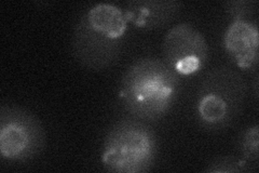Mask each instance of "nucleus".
Instances as JSON below:
<instances>
[{
    "instance_id": "obj_1",
    "label": "nucleus",
    "mask_w": 259,
    "mask_h": 173,
    "mask_svg": "<svg viewBox=\"0 0 259 173\" xmlns=\"http://www.w3.org/2000/svg\"><path fill=\"white\" fill-rule=\"evenodd\" d=\"M180 76L157 57L134 61L120 82L119 97L132 117L156 121L171 111L180 93Z\"/></svg>"
},
{
    "instance_id": "obj_2",
    "label": "nucleus",
    "mask_w": 259,
    "mask_h": 173,
    "mask_svg": "<svg viewBox=\"0 0 259 173\" xmlns=\"http://www.w3.org/2000/svg\"><path fill=\"white\" fill-rule=\"evenodd\" d=\"M247 84L241 74L227 66L210 70L196 96V117L208 132L226 131L237 122L244 110Z\"/></svg>"
},
{
    "instance_id": "obj_3",
    "label": "nucleus",
    "mask_w": 259,
    "mask_h": 173,
    "mask_svg": "<svg viewBox=\"0 0 259 173\" xmlns=\"http://www.w3.org/2000/svg\"><path fill=\"white\" fill-rule=\"evenodd\" d=\"M159 139L147 121L134 117L112 123L104 137L101 160L112 173H145L155 166Z\"/></svg>"
},
{
    "instance_id": "obj_4",
    "label": "nucleus",
    "mask_w": 259,
    "mask_h": 173,
    "mask_svg": "<svg viewBox=\"0 0 259 173\" xmlns=\"http://www.w3.org/2000/svg\"><path fill=\"white\" fill-rule=\"evenodd\" d=\"M47 137L41 121L34 113L16 105L0 109V154L7 161L25 162L41 155Z\"/></svg>"
},
{
    "instance_id": "obj_5",
    "label": "nucleus",
    "mask_w": 259,
    "mask_h": 173,
    "mask_svg": "<svg viewBox=\"0 0 259 173\" xmlns=\"http://www.w3.org/2000/svg\"><path fill=\"white\" fill-rule=\"evenodd\" d=\"M164 63L178 76L193 75L203 70L209 55L204 35L189 23L167 30L162 44Z\"/></svg>"
},
{
    "instance_id": "obj_6",
    "label": "nucleus",
    "mask_w": 259,
    "mask_h": 173,
    "mask_svg": "<svg viewBox=\"0 0 259 173\" xmlns=\"http://www.w3.org/2000/svg\"><path fill=\"white\" fill-rule=\"evenodd\" d=\"M122 39H110L94 30L85 14L81 16L72 35V52L77 61L92 71L115 65L122 54Z\"/></svg>"
},
{
    "instance_id": "obj_7",
    "label": "nucleus",
    "mask_w": 259,
    "mask_h": 173,
    "mask_svg": "<svg viewBox=\"0 0 259 173\" xmlns=\"http://www.w3.org/2000/svg\"><path fill=\"white\" fill-rule=\"evenodd\" d=\"M226 52L242 70H253L259 61L258 27L250 21L231 22L224 34Z\"/></svg>"
},
{
    "instance_id": "obj_8",
    "label": "nucleus",
    "mask_w": 259,
    "mask_h": 173,
    "mask_svg": "<svg viewBox=\"0 0 259 173\" xmlns=\"http://www.w3.org/2000/svg\"><path fill=\"white\" fill-rule=\"evenodd\" d=\"M183 8L176 0H130L125 3L127 22L143 29H157L171 23Z\"/></svg>"
},
{
    "instance_id": "obj_9",
    "label": "nucleus",
    "mask_w": 259,
    "mask_h": 173,
    "mask_svg": "<svg viewBox=\"0 0 259 173\" xmlns=\"http://www.w3.org/2000/svg\"><path fill=\"white\" fill-rule=\"evenodd\" d=\"M90 26L110 39H122L127 27L123 10L111 4H99L85 13Z\"/></svg>"
},
{
    "instance_id": "obj_10",
    "label": "nucleus",
    "mask_w": 259,
    "mask_h": 173,
    "mask_svg": "<svg viewBox=\"0 0 259 173\" xmlns=\"http://www.w3.org/2000/svg\"><path fill=\"white\" fill-rule=\"evenodd\" d=\"M250 163L252 162L244 158H238L237 156H217L206 163L203 171L207 173H248L254 171Z\"/></svg>"
},
{
    "instance_id": "obj_11",
    "label": "nucleus",
    "mask_w": 259,
    "mask_h": 173,
    "mask_svg": "<svg viewBox=\"0 0 259 173\" xmlns=\"http://www.w3.org/2000/svg\"><path fill=\"white\" fill-rule=\"evenodd\" d=\"M237 148L242 158L257 163L259 158V127L257 123L241 131L237 139Z\"/></svg>"
},
{
    "instance_id": "obj_12",
    "label": "nucleus",
    "mask_w": 259,
    "mask_h": 173,
    "mask_svg": "<svg viewBox=\"0 0 259 173\" xmlns=\"http://www.w3.org/2000/svg\"><path fill=\"white\" fill-rule=\"evenodd\" d=\"M225 11L236 21H249L257 10V3L253 0H230L224 4Z\"/></svg>"
}]
</instances>
